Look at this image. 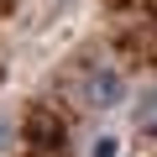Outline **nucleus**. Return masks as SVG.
Segmentation results:
<instances>
[{"mask_svg":"<svg viewBox=\"0 0 157 157\" xmlns=\"http://www.w3.org/2000/svg\"><path fill=\"white\" fill-rule=\"evenodd\" d=\"M131 126H136V136L157 141V89H141V94H136V105H131Z\"/></svg>","mask_w":157,"mask_h":157,"instance_id":"f03ea898","label":"nucleus"},{"mask_svg":"<svg viewBox=\"0 0 157 157\" xmlns=\"http://www.w3.org/2000/svg\"><path fill=\"white\" fill-rule=\"evenodd\" d=\"M121 152H126V141H121L115 131H105V136L89 141V157H121Z\"/></svg>","mask_w":157,"mask_h":157,"instance_id":"7ed1b4c3","label":"nucleus"},{"mask_svg":"<svg viewBox=\"0 0 157 157\" xmlns=\"http://www.w3.org/2000/svg\"><path fill=\"white\" fill-rule=\"evenodd\" d=\"M11 141H16V121H11V115H0V157L11 152Z\"/></svg>","mask_w":157,"mask_h":157,"instance_id":"20e7f679","label":"nucleus"},{"mask_svg":"<svg viewBox=\"0 0 157 157\" xmlns=\"http://www.w3.org/2000/svg\"><path fill=\"white\" fill-rule=\"evenodd\" d=\"M73 100L84 105V110H94V115H105V110H121V105L131 100V89H126L121 68L100 63V68H89V73H78V84H73Z\"/></svg>","mask_w":157,"mask_h":157,"instance_id":"f257e3e1","label":"nucleus"}]
</instances>
